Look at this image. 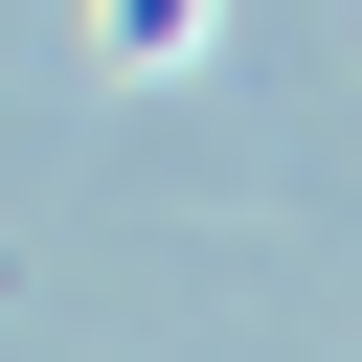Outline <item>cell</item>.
<instances>
[{
    "label": "cell",
    "mask_w": 362,
    "mask_h": 362,
    "mask_svg": "<svg viewBox=\"0 0 362 362\" xmlns=\"http://www.w3.org/2000/svg\"><path fill=\"white\" fill-rule=\"evenodd\" d=\"M204 45V0H113V68H181Z\"/></svg>",
    "instance_id": "6da1fadb"
}]
</instances>
